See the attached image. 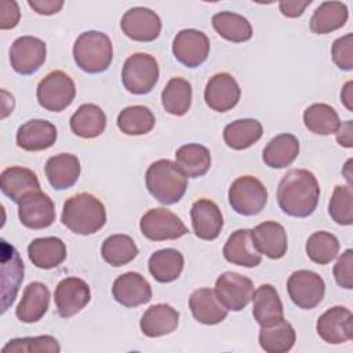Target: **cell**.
<instances>
[{"label": "cell", "mask_w": 353, "mask_h": 353, "mask_svg": "<svg viewBox=\"0 0 353 353\" xmlns=\"http://www.w3.org/2000/svg\"><path fill=\"white\" fill-rule=\"evenodd\" d=\"M0 189L10 200L19 204L23 197L40 190V182L32 170L15 165L1 172Z\"/></svg>", "instance_id": "23"}, {"label": "cell", "mask_w": 353, "mask_h": 353, "mask_svg": "<svg viewBox=\"0 0 353 353\" xmlns=\"http://www.w3.org/2000/svg\"><path fill=\"white\" fill-rule=\"evenodd\" d=\"M3 353H36V352H48L58 353L61 352V346L58 341L51 335H40V336H25L15 338L6 343L1 349Z\"/></svg>", "instance_id": "44"}, {"label": "cell", "mask_w": 353, "mask_h": 353, "mask_svg": "<svg viewBox=\"0 0 353 353\" xmlns=\"http://www.w3.org/2000/svg\"><path fill=\"white\" fill-rule=\"evenodd\" d=\"M161 103L165 112L174 116H183L192 105V85L182 77L168 80L161 91Z\"/></svg>", "instance_id": "38"}, {"label": "cell", "mask_w": 353, "mask_h": 353, "mask_svg": "<svg viewBox=\"0 0 353 353\" xmlns=\"http://www.w3.org/2000/svg\"><path fill=\"white\" fill-rule=\"evenodd\" d=\"M296 339L294 327L284 319L261 327L259 345L268 353H285L292 349Z\"/></svg>", "instance_id": "34"}, {"label": "cell", "mask_w": 353, "mask_h": 353, "mask_svg": "<svg viewBox=\"0 0 353 353\" xmlns=\"http://www.w3.org/2000/svg\"><path fill=\"white\" fill-rule=\"evenodd\" d=\"M50 305V290L40 281H33L23 290L15 314L22 323H36L47 313Z\"/></svg>", "instance_id": "25"}, {"label": "cell", "mask_w": 353, "mask_h": 353, "mask_svg": "<svg viewBox=\"0 0 353 353\" xmlns=\"http://www.w3.org/2000/svg\"><path fill=\"white\" fill-rule=\"evenodd\" d=\"M334 277L339 287L353 288V251L347 248L336 261L334 266Z\"/></svg>", "instance_id": "46"}, {"label": "cell", "mask_w": 353, "mask_h": 353, "mask_svg": "<svg viewBox=\"0 0 353 353\" xmlns=\"http://www.w3.org/2000/svg\"><path fill=\"white\" fill-rule=\"evenodd\" d=\"M18 216L23 226L29 229H44L55 221V205L51 197L41 192H33L18 204Z\"/></svg>", "instance_id": "16"}, {"label": "cell", "mask_w": 353, "mask_h": 353, "mask_svg": "<svg viewBox=\"0 0 353 353\" xmlns=\"http://www.w3.org/2000/svg\"><path fill=\"white\" fill-rule=\"evenodd\" d=\"M156 119L153 112L143 105L124 108L117 116V127L125 135H143L152 131Z\"/></svg>", "instance_id": "40"}, {"label": "cell", "mask_w": 353, "mask_h": 353, "mask_svg": "<svg viewBox=\"0 0 353 353\" xmlns=\"http://www.w3.org/2000/svg\"><path fill=\"white\" fill-rule=\"evenodd\" d=\"M251 239L258 252L270 259H280L287 252V233L279 222L265 221L259 223L251 229Z\"/></svg>", "instance_id": "19"}, {"label": "cell", "mask_w": 353, "mask_h": 353, "mask_svg": "<svg viewBox=\"0 0 353 353\" xmlns=\"http://www.w3.org/2000/svg\"><path fill=\"white\" fill-rule=\"evenodd\" d=\"M336 141L341 146L352 148L353 146V123L352 120H346L336 130Z\"/></svg>", "instance_id": "50"}, {"label": "cell", "mask_w": 353, "mask_h": 353, "mask_svg": "<svg viewBox=\"0 0 353 353\" xmlns=\"http://www.w3.org/2000/svg\"><path fill=\"white\" fill-rule=\"evenodd\" d=\"M159 63L154 57L146 52L130 55L121 70L124 88L135 95L149 94L159 80Z\"/></svg>", "instance_id": "5"}, {"label": "cell", "mask_w": 353, "mask_h": 353, "mask_svg": "<svg viewBox=\"0 0 353 353\" xmlns=\"http://www.w3.org/2000/svg\"><path fill=\"white\" fill-rule=\"evenodd\" d=\"M352 85H353V83H352V81H347V83L343 85L342 91H341V101H342V103L346 106V109L350 110V112L353 110V105H352V102H353Z\"/></svg>", "instance_id": "51"}, {"label": "cell", "mask_w": 353, "mask_h": 353, "mask_svg": "<svg viewBox=\"0 0 353 353\" xmlns=\"http://www.w3.org/2000/svg\"><path fill=\"white\" fill-rule=\"evenodd\" d=\"M91 299L88 284L80 277H66L61 280L54 292L57 312L62 319L77 314Z\"/></svg>", "instance_id": "14"}, {"label": "cell", "mask_w": 353, "mask_h": 353, "mask_svg": "<svg viewBox=\"0 0 353 353\" xmlns=\"http://www.w3.org/2000/svg\"><path fill=\"white\" fill-rule=\"evenodd\" d=\"M73 59L85 73L105 72L113 59V46L108 34L98 30L83 32L73 44Z\"/></svg>", "instance_id": "4"}, {"label": "cell", "mask_w": 353, "mask_h": 353, "mask_svg": "<svg viewBox=\"0 0 353 353\" xmlns=\"http://www.w3.org/2000/svg\"><path fill=\"white\" fill-rule=\"evenodd\" d=\"M339 252L338 239L325 230L314 232L306 241V254L310 261L319 265H327Z\"/></svg>", "instance_id": "42"}, {"label": "cell", "mask_w": 353, "mask_h": 353, "mask_svg": "<svg viewBox=\"0 0 353 353\" xmlns=\"http://www.w3.org/2000/svg\"><path fill=\"white\" fill-rule=\"evenodd\" d=\"M145 181L149 193L165 205L178 203L188 189V176L168 159L152 163L146 170Z\"/></svg>", "instance_id": "3"}, {"label": "cell", "mask_w": 353, "mask_h": 353, "mask_svg": "<svg viewBox=\"0 0 353 353\" xmlns=\"http://www.w3.org/2000/svg\"><path fill=\"white\" fill-rule=\"evenodd\" d=\"M112 295L120 305L125 307H137L152 299V287L142 274L127 272L114 280Z\"/></svg>", "instance_id": "18"}, {"label": "cell", "mask_w": 353, "mask_h": 353, "mask_svg": "<svg viewBox=\"0 0 353 353\" xmlns=\"http://www.w3.org/2000/svg\"><path fill=\"white\" fill-rule=\"evenodd\" d=\"M30 262L40 269H52L66 259V245L58 237H39L29 243Z\"/></svg>", "instance_id": "28"}, {"label": "cell", "mask_w": 353, "mask_h": 353, "mask_svg": "<svg viewBox=\"0 0 353 353\" xmlns=\"http://www.w3.org/2000/svg\"><path fill=\"white\" fill-rule=\"evenodd\" d=\"M223 256L228 262L243 266L255 268L261 263L262 255L255 248L251 239V229H237L226 240L223 245Z\"/></svg>", "instance_id": "22"}, {"label": "cell", "mask_w": 353, "mask_h": 353, "mask_svg": "<svg viewBox=\"0 0 353 353\" xmlns=\"http://www.w3.org/2000/svg\"><path fill=\"white\" fill-rule=\"evenodd\" d=\"M316 331L327 343H345L353 338V314L345 306L330 307L317 319Z\"/></svg>", "instance_id": "15"}, {"label": "cell", "mask_w": 353, "mask_h": 353, "mask_svg": "<svg viewBox=\"0 0 353 353\" xmlns=\"http://www.w3.org/2000/svg\"><path fill=\"white\" fill-rule=\"evenodd\" d=\"M211 22L215 32L228 41L243 43L252 37V26L250 21L237 12H216Z\"/></svg>", "instance_id": "37"}, {"label": "cell", "mask_w": 353, "mask_h": 353, "mask_svg": "<svg viewBox=\"0 0 353 353\" xmlns=\"http://www.w3.org/2000/svg\"><path fill=\"white\" fill-rule=\"evenodd\" d=\"M214 292L228 310L240 312L252 301L254 283L240 273L225 272L216 279Z\"/></svg>", "instance_id": "10"}, {"label": "cell", "mask_w": 353, "mask_h": 353, "mask_svg": "<svg viewBox=\"0 0 353 353\" xmlns=\"http://www.w3.org/2000/svg\"><path fill=\"white\" fill-rule=\"evenodd\" d=\"M189 307L193 317L207 325L219 324L228 316V309L216 298L214 290L199 288L189 298Z\"/></svg>", "instance_id": "27"}, {"label": "cell", "mask_w": 353, "mask_h": 353, "mask_svg": "<svg viewBox=\"0 0 353 353\" xmlns=\"http://www.w3.org/2000/svg\"><path fill=\"white\" fill-rule=\"evenodd\" d=\"M299 154V141L292 134H279L272 138L262 152L263 163L270 168H284Z\"/></svg>", "instance_id": "31"}, {"label": "cell", "mask_w": 353, "mask_h": 353, "mask_svg": "<svg viewBox=\"0 0 353 353\" xmlns=\"http://www.w3.org/2000/svg\"><path fill=\"white\" fill-rule=\"evenodd\" d=\"M175 59L186 68H197L204 63L210 54V39L197 29H182L172 41Z\"/></svg>", "instance_id": "12"}, {"label": "cell", "mask_w": 353, "mask_h": 353, "mask_svg": "<svg viewBox=\"0 0 353 353\" xmlns=\"http://www.w3.org/2000/svg\"><path fill=\"white\" fill-rule=\"evenodd\" d=\"M179 312L168 303L152 305L141 317V331L149 338H157L174 332L178 327Z\"/></svg>", "instance_id": "26"}, {"label": "cell", "mask_w": 353, "mask_h": 353, "mask_svg": "<svg viewBox=\"0 0 353 353\" xmlns=\"http://www.w3.org/2000/svg\"><path fill=\"white\" fill-rule=\"evenodd\" d=\"M349 17L345 3L323 1L310 18V30L316 34H327L342 28Z\"/></svg>", "instance_id": "32"}, {"label": "cell", "mask_w": 353, "mask_h": 353, "mask_svg": "<svg viewBox=\"0 0 353 353\" xmlns=\"http://www.w3.org/2000/svg\"><path fill=\"white\" fill-rule=\"evenodd\" d=\"M58 132L52 123L43 119H33L23 123L17 131V145L26 152H39L51 148Z\"/></svg>", "instance_id": "21"}, {"label": "cell", "mask_w": 353, "mask_h": 353, "mask_svg": "<svg viewBox=\"0 0 353 353\" xmlns=\"http://www.w3.org/2000/svg\"><path fill=\"white\" fill-rule=\"evenodd\" d=\"M331 55L334 63L342 70L353 69V34L347 33L336 39L331 47Z\"/></svg>", "instance_id": "45"}, {"label": "cell", "mask_w": 353, "mask_h": 353, "mask_svg": "<svg viewBox=\"0 0 353 353\" xmlns=\"http://www.w3.org/2000/svg\"><path fill=\"white\" fill-rule=\"evenodd\" d=\"M241 90L236 79L226 72L214 74L204 90L207 106L215 112H228L240 101Z\"/></svg>", "instance_id": "17"}, {"label": "cell", "mask_w": 353, "mask_h": 353, "mask_svg": "<svg viewBox=\"0 0 353 353\" xmlns=\"http://www.w3.org/2000/svg\"><path fill=\"white\" fill-rule=\"evenodd\" d=\"M46 55L47 46L41 39L34 36H21L11 44L10 63L17 73L29 76L43 66Z\"/></svg>", "instance_id": "11"}, {"label": "cell", "mask_w": 353, "mask_h": 353, "mask_svg": "<svg viewBox=\"0 0 353 353\" xmlns=\"http://www.w3.org/2000/svg\"><path fill=\"white\" fill-rule=\"evenodd\" d=\"M263 134L262 124L255 119H239L229 123L223 130L225 143L234 149L243 150L256 143Z\"/></svg>", "instance_id": "35"}, {"label": "cell", "mask_w": 353, "mask_h": 353, "mask_svg": "<svg viewBox=\"0 0 353 353\" xmlns=\"http://www.w3.org/2000/svg\"><path fill=\"white\" fill-rule=\"evenodd\" d=\"M123 33L135 41H153L161 32L160 17L146 7H132L124 12L120 21Z\"/></svg>", "instance_id": "13"}, {"label": "cell", "mask_w": 353, "mask_h": 353, "mask_svg": "<svg viewBox=\"0 0 353 353\" xmlns=\"http://www.w3.org/2000/svg\"><path fill=\"white\" fill-rule=\"evenodd\" d=\"M320 197V188L314 174L305 168L290 170L277 188V203L290 216L306 218L313 214Z\"/></svg>", "instance_id": "1"}, {"label": "cell", "mask_w": 353, "mask_h": 353, "mask_svg": "<svg viewBox=\"0 0 353 353\" xmlns=\"http://www.w3.org/2000/svg\"><path fill=\"white\" fill-rule=\"evenodd\" d=\"M183 262V255L178 250L164 248L150 255L148 268L153 279L159 283H171L181 276Z\"/></svg>", "instance_id": "33"}, {"label": "cell", "mask_w": 353, "mask_h": 353, "mask_svg": "<svg viewBox=\"0 0 353 353\" xmlns=\"http://www.w3.org/2000/svg\"><path fill=\"white\" fill-rule=\"evenodd\" d=\"M305 127L317 135L335 134L341 125L336 110L327 103H313L303 112Z\"/></svg>", "instance_id": "39"}, {"label": "cell", "mask_w": 353, "mask_h": 353, "mask_svg": "<svg viewBox=\"0 0 353 353\" xmlns=\"http://www.w3.org/2000/svg\"><path fill=\"white\" fill-rule=\"evenodd\" d=\"M21 18V11L17 1L3 0L0 3V29L7 30L18 25Z\"/></svg>", "instance_id": "47"}, {"label": "cell", "mask_w": 353, "mask_h": 353, "mask_svg": "<svg viewBox=\"0 0 353 353\" xmlns=\"http://www.w3.org/2000/svg\"><path fill=\"white\" fill-rule=\"evenodd\" d=\"M230 207L240 215L251 216L259 214L268 203V189L252 175L234 179L228 193Z\"/></svg>", "instance_id": "7"}, {"label": "cell", "mask_w": 353, "mask_h": 353, "mask_svg": "<svg viewBox=\"0 0 353 353\" xmlns=\"http://www.w3.org/2000/svg\"><path fill=\"white\" fill-rule=\"evenodd\" d=\"M252 301V316L261 327L273 324L284 319L281 299L272 284L259 285L258 290L254 291Z\"/></svg>", "instance_id": "29"}, {"label": "cell", "mask_w": 353, "mask_h": 353, "mask_svg": "<svg viewBox=\"0 0 353 353\" xmlns=\"http://www.w3.org/2000/svg\"><path fill=\"white\" fill-rule=\"evenodd\" d=\"M101 255L112 266H124L138 255V247L127 234H112L105 239L101 247Z\"/></svg>", "instance_id": "41"}, {"label": "cell", "mask_w": 353, "mask_h": 353, "mask_svg": "<svg viewBox=\"0 0 353 353\" xmlns=\"http://www.w3.org/2000/svg\"><path fill=\"white\" fill-rule=\"evenodd\" d=\"M70 130L85 139L99 137L106 127V114L95 103H83L70 117Z\"/></svg>", "instance_id": "30"}, {"label": "cell", "mask_w": 353, "mask_h": 353, "mask_svg": "<svg viewBox=\"0 0 353 353\" xmlns=\"http://www.w3.org/2000/svg\"><path fill=\"white\" fill-rule=\"evenodd\" d=\"M139 228L142 234L152 241L175 240L189 230L181 218L167 208H152L141 218Z\"/></svg>", "instance_id": "9"}, {"label": "cell", "mask_w": 353, "mask_h": 353, "mask_svg": "<svg viewBox=\"0 0 353 353\" xmlns=\"http://www.w3.org/2000/svg\"><path fill=\"white\" fill-rule=\"evenodd\" d=\"M62 223L76 234H92L106 223L103 203L91 193H77L69 197L62 210Z\"/></svg>", "instance_id": "2"}, {"label": "cell", "mask_w": 353, "mask_h": 353, "mask_svg": "<svg viewBox=\"0 0 353 353\" xmlns=\"http://www.w3.org/2000/svg\"><path fill=\"white\" fill-rule=\"evenodd\" d=\"M36 97L41 108L50 112H62L72 105L76 97V85L69 74L52 70L40 80Z\"/></svg>", "instance_id": "6"}, {"label": "cell", "mask_w": 353, "mask_h": 353, "mask_svg": "<svg viewBox=\"0 0 353 353\" xmlns=\"http://www.w3.org/2000/svg\"><path fill=\"white\" fill-rule=\"evenodd\" d=\"M312 4V0H283L279 3V8L281 14L287 18H296L301 17L307 6Z\"/></svg>", "instance_id": "48"}, {"label": "cell", "mask_w": 353, "mask_h": 353, "mask_svg": "<svg viewBox=\"0 0 353 353\" xmlns=\"http://www.w3.org/2000/svg\"><path fill=\"white\" fill-rule=\"evenodd\" d=\"M190 219L194 234L201 240H215L223 228L222 212L210 199H199L193 203Z\"/></svg>", "instance_id": "20"}, {"label": "cell", "mask_w": 353, "mask_h": 353, "mask_svg": "<svg viewBox=\"0 0 353 353\" xmlns=\"http://www.w3.org/2000/svg\"><path fill=\"white\" fill-rule=\"evenodd\" d=\"M287 291L291 301L299 309H314L324 298L325 283L320 274L301 269L294 272L287 280Z\"/></svg>", "instance_id": "8"}, {"label": "cell", "mask_w": 353, "mask_h": 353, "mask_svg": "<svg viewBox=\"0 0 353 353\" xmlns=\"http://www.w3.org/2000/svg\"><path fill=\"white\" fill-rule=\"evenodd\" d=\"M175 163L188 178H199L210 170L211 153L200 143H188L176 149Z\"/></svg>", "instance_id": "36"}, {"label": "cell", "mask_w": 353, "mask_h": 353, "mask_svg": "<svg viewBox=\"0 0 353 353\" xmlns=\"http://www.w3.org/2000/svg\"><path fill=\"white\" fill-rule=\"evenodd\" d=\"M46 176L55 190L72 188L80 176V160L70 153H59L46 163Z\"/></svg>", "instance_id": "24"}, {"label": "cell", "mask_w": 353, "mask_h": 353, "mask_svg": "<svg viewBox=\"0 0 353 353\" xmlns=\"http://www.w3.org/2000/svg\"><path fill=\"white\" fill-rule=\"evenodd\" d=\"M328 214L338 225L353 223V192L350 185H338L330 199Z\"/></svg>", "instance_id": "43"}, {"label": "cell", "mask_w": 353, "mask_h": 353, "mask_svg": "<svg viewBox=\"0 0 353 353\" xmlns=\"http://www.w3.org/2000/svg\"><path fill=\"white\" fill-rule=\"evenodd\" d=\"M28 4L33 11H36L40 15L57 14L63 7V1L55 0H29Z\"/></svg>", "instance_id": "49"}]
</instances>
